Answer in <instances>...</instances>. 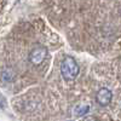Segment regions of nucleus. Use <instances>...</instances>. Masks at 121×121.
I'll use <instances>...</instances> for the list:
<instances>
[{"label":"nucleus","mask_w":121,"mask_h":121,"mask_svg":"<svg viewBox=\"0 0 121 121\" xmlns=\"http://www.w3.org/2000/svg\"><path fill=\"white\" fill-rule=\"evenodd\" d=\"M90 107L88 105H78L74 109V115L75 116H84L88 113Z\"/></svg>","instance_id":"5"},{"label":"nucleus","mask_w":121,"mask_h":121,"mask_svg":"<svg viewBox=\"0 0 121 121\" xmlns=\"http://www.w3.org/2000/svg\"><path fill=\"white\" fill-rule=\"evenodd\" d=\"M112 99H113V93L109 88H100L96 95V100L100 107L109 105Z\"/></svg>","instance_id":"3"},{"label":"nucleus","mask_w":121,"mask_h":121,"mask_svg":"<svg viewBox=\"0 0 121 121\" xmlns=\"http://www.w3.org/2000/svg\"><path fill=\"white\" fill-rule=\"evenodd\" d=\"M84 121H98V120H97L96 116H91V115H90V116H86V117L84 119Z\"/></svg>","instance_id":"6"},{"label":"nucleus","mask_w":121,"mask_h":121,"mask_svg":"<svg viewBox=\"0 0 121 121\" xmlns=\"http://www.w3.org/2000/svg\"><path fill=\"white\" fill-rule=\"evenodd\" d=\"M47 57V48L44 47V46H38V47H34L32 51L29 53V62L34 64V65H40L45 58Z\"/></svg>","instance_id":"2"},{"label":"nucleus","mask_w":121,"mask_h":121,"mask_svg":"<svg viewBox=\"0 0 121 121\" xmlns=\"http://www.w3.org/2000/svg\"><path fill=\"white\" fill-rule=\"evenodd\" d=\"M0 75H1V79L4 80V81H12L13 76H15L12 69H10V68H4L1 70V74Z\"/></svg>","instance_id":"4"},{"label":"nucleus","mask_w":121,"mask_h":121,"mask_svg":"<svg viewBox=\"0 0 121 121\" xmlns=\"http://www.w3.org/2000/svg\"><path fill=\"white\" fill-rule=\"evenodd\" d=\"M80 68L73 57L67 56L60 62V73H62V76L65 80H74L78 76Z\"/></svg>","instance_id":"1"}]
</instances>
